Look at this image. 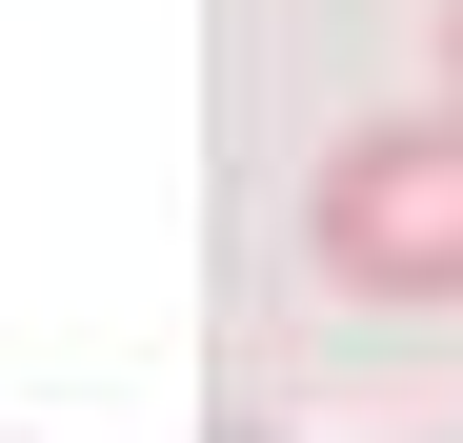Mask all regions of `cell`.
I'll list each match as a JSON object with an SVG mask.
<instances>
[{"mask_svg":"<svg viewBox=\"0 0 463 443\" xmlns=\"http://www.w3.org/2000/svg\"><path fill=\"white\" fill-rule=\"evenodd\" d=\"M443 101H463V0H443Z\"/></svg>","mask_w":463,"mask_h":443,"instance_id":"2","label":"cell"},{"mask_svg":"<svg viewBox=\"0 0 463 443\" xmlns=\"http://www.w3.org/2000/svg\"><path fill=\"white\" fill-rule=\"evenodd\" d=\"M302 262L343 303H463V101L343 121L323 182H302Z\"/></svg>","mask_w":463,"mask_h":443,"instance_id":"1","label":"cell"}]
</instances>
